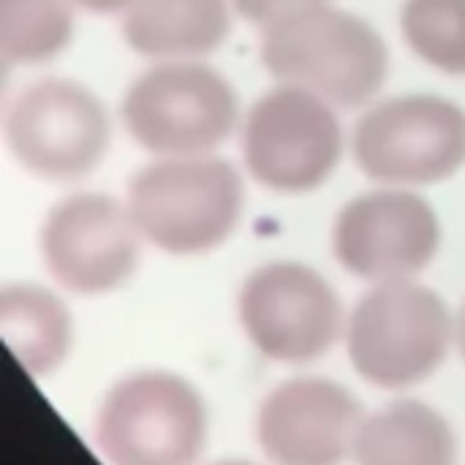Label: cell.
Masks as SVG:
<instances>
[{"label": "cell", "mask_w": 465, "mask_h": 465, "mask_svg": "<svg viewBox=\"0 0 465 465\" xmlns=\"http://www.w3.org/2000/svg\"><path fill=\"white\" fill-rule=\"evenodd\" d=\"M234 8L253 25L259 27H272L300 11H308V8H316V5H324L330 0H232Z\"/></svg>", "instance_id": "ac0fdd59"}, {"label": "cell", "mask_w": 465, "mask_h": 465, "mask_svg": "<svg viewBox=\"0 0 465 465\" xmlns=\"http://www.w3.org/2000/svg\"><path fill=\"white\" fill-rule=\"evenodd\" d=\"M262 60L281 84L302 87L341 109L368 104L390 71L376 27L330 3L267 27Z\"/></svg>", "instance_id": "7a4b0ae2"}, {"label": "cell", "mask_w": 465, "mask_h": 465, "mask_svg": "<svg viewBox=\"0 0 465 465\" xmlns=\"http://www.w3.org/2000/svg\"><path fill=\"white\" fill-rule=\"evenodd\" d=\"M354 465H458L452 422L422 401H395L373 414L357 433Z\"/></svg>", "instance_id": "5bb4252c"}, {"label": "cell", "mask_w": 465, "mask_h": 465, "mask_svg": "<svg viewBox=\"0 0 465 465\" xmlns=\"http://www.w3.org/2000/svg\"><path fill=\"white\" fill-rule=\"evenodd\" d=\"M210 430L202 392L172 371H136L104 395L93 436L109 465H196Z\"/></svg>", "instance_id": "277c9868"}, {"label": "cell", "mask_w": 465, "mask_h": 465, "mask_svg": "<svg viewBox=\"0 0 465 465\" xmlns=\"http://www.w3.org/2000/svg\"><path fill=\"white\" fill-rule=\"evenodd\" d=\"M242 202V180L229 161L185 155L144 166L125 204L147 242L172 256H196L232 237Z\"/></svg>", "instance_id": "3957f363"}, {"label": "cell", "mask_w": 465, "mask_h": 465, "mask_svg": "<svg viewBox=\"0 0 465 465\" xmlns=\"http://www.w3.org/2000/svg\"><path fill=\"white\" fill-rule=\"evenodd\" d=\"M5 144L38 180L71 183L90 174L109 147L104 104L74 79H41L5 112Z\"/></svg>", "instance_id": "ba28073f"}, {"label": "cell", "mask_w": 465, "mask_h": 465, "mask_svg": "<svg viewBox=\"0 0 465 465\" xmlns=\"http://www.w3.org/2000/svg\"><path fill=\"white\" fill-rule=\"evenodd\" d=\"M142 240L128 204L106 193H76L46 215L41 256L65 292L101 297L131 281Z\"/></svg>", "instance_id": "30bf717a"}, {"label": "cell", "mask_w": 465, "mask_h": 465, "mask_svg": "<svg viewBox=\"0 0 465 465\" xmlns=\"http://www.w3.org/2000/svg\"><path fill=\"white\" fill-rule=\"evenodd\" d=\"M441 248L436 210L403 188L351 199L335 221L332 251L346 272L368 283L417 278Z\"/></svg>", "instance_id": "8fae6325"}, {"label": "cell", "mask_w": 465, "mask_h": 465, "mask_svg": "<svg viewBox=\"0 0 465 465\" xmlns=\"http://www.w3.org/2000/svg\"><path fill=\"white\" fill-rule=\"evenodd\" d=\"M0 332L14 360L33 379L54 373L68 360L74 343V322L65 302L35 283L3 286Z\"/></svg>", "instance_id": "9a60e30c"}, {"label": "cell", "mask_w": 465, "mask_h": 465, "mask_svg": "<svg viewBox=\"0 0 465 465\" xmlns=\"http://www.w3.org/2000/svg\"><path fill=\"white\" fill-rule=\"evenodd\" d=\"M237 316L251 346L281 365L322 360L346 335V311L332 283L308 264L270 262L240 289Z\"/></svg>", "instance_id": "8992f818"}, {"label": "cell", "mask_w": 465, "mask_h": 465, "mask_svg": "<svg viewBox=\"0 0 465 465\" xmlns=\"http://www.w3.org/2000/svg\"><path fill=\"white\" fill-rule=\"evenodd\" d=\"M455 346H458V351H460V357H463L465 362V302L463 308H460V313L455 316Z\"/></svg>", "instance_id": "ffe728a7"}, {"label": "cell", "mask_w": 465, "mask_h": 465, "mask_svg": "<svg viewBox=\"0 0 465 465\" xmlns=\"http://www.w3.org/2000/svg\"><path fill=\"white\" fill-rule=\"evenodd\" d=\"M360 169L384 185H433L465 163V112L439 95L376 104L354 128Z\"/></svg>", "instance_id": "52a82bcc"}, {"label": "cell", "mask_w": 465, "mask_h": 465, "mask_svg": "<svg viewBox=\"0 0 465 465\" xmlns=\"http://www.w3.org/2000/svg\"><path fill=\"white\" fill-rule=\"evenodd\" d=\"M74 35V0H0V57L8 65L44 63Z\"/></svg>", "instance_id": "2e32d148"}, {"label": "cell", "mask_w": 465, "mask_h": 465, "mask_svg": "<svg viewBox=\"0 0 465 465\" xmlns=\"http://www.w3.org/2000/svg\"><path fill=\"white\" fill-rule=\"evenodd\" d=\"M74 3L95 14H114V11H125L134 0H74Z\"/></svg>", "instance_id": "d6986e66"}, {"label": "cell", "mask_w": 465, "mask_h": 465, "mask_svg": "<svg viewBox=\"0 0 465 465\" xmlns=\"http://www.w3.org/2000/svg\"><path fill=\"white\" fill-rule=\"evenodd\" d=\"M362 422L365 409L349 387L302 376L264 395L253 436L272 465H343L354 455Z\"/></svg>", "instance_id": "7c38bea8"}, {"label": "cell", "mask_w": 465, "mask_h": 465, "mask_svg": "<svg viewBox=\"0 0 465 465\" xmlns=\"http://www.w3.org/2000/svg\"><path fill=\"white\" fill-rule=\"evenodd\" d=\"M242 150L251 174L262 185L305 193L335 172L343 153V131L324 98L281 84L248 112Z\"/></svg>", "instance_id": "9c48e42d"}, {"label": "cell", "mask_w": 465, "mask_h": 465, "mask_svg": "<svg viewBox=\"0 0 465 465\" xmlns=\"http://www.w3.org/2000/svg\"><path fill=\"white\" fill-rule=\"evenodd\" d=\"M123 35L144 57L191 60L215 52L229 35L226 0H134Z\"/></svg>", "instance_id": "4fadbf2b"}, {"label": "cell", "mask_w": 465, "mask_h": 465, "mask_svg": "<svg viewBox=\"0 0 465 465\" xmlns=\"http://www.w3.org/2000/svg\"><path fill=\"white\" fill-rule=\"evenodd\" d=\"M213 465H256V463H251V460H218V463H213Z\"/></svg>", "instance_id": "44dd1931"}, {"label": "cell", "mask_w": 465, "mask_h": 465, "mask_svg": "<svg viewBox=\"0 0 465 465\" xmlns=\"http://www.w3.org/2000/svg\"><path fill=\"white\" fill-rule=\"evenodd\" d=\"M401 27L428 65L465 76V0H406Z\"/></svg>", "instance_id": "e0dca14e"}, {"label": "cell", "mask_w": 465, "mask_h": 465, "mask_svg": "<svg viewBox=\"0 0 465 465\" xmlns=\"http://www.w3.org/2000/svg\"><path fill=\"white\" fill-rule=\"evenodd\" d=\"M346 354L376 390L401 392L428 381L455 346V313L439 292L409 281L373 283L346 319Z\"/></svg>", "instance_id": "6da1fadb"}, {"label": "cell", "mask_w": 465, "mask_h": 465, "mask_svg": "<svg viewBox=\"0 0 465 465\" xmlns=\"http://www.w3.org/2000/svg\"><path fill=\"white\" fill-rule=\"evenodd\" d=\"M237 117L229 79L196 60L153 65L123 98L125 131L161 158L210 155L232 136Z\"/></svg>", "instance_id": "5b68a950"}]
</instances>
